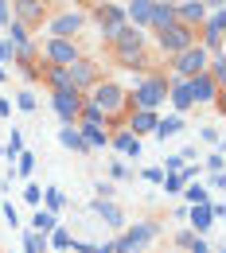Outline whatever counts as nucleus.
I'll return each instance as SVG.
<instances>
[{
	"label": "nucleus",
	"mask_w": 226,
	"mask_h": 253,
	"mask_svg": "<svg viewBox=\"0 0 226 253\" xmlns=\"http://www.w3.org/2000/svg\"><path fill=\"white\" fill-rule=\"evenodd\" d=\"M86 94H90V97H86V105H94L105 121H117V117L125 113V105H129L125 86H117V82H97V86H90Z\"/></svg>",
	"instance_id": "obj_1"
},
{
	"label": "nucleus",
	"mask_w": 226,
	"mask_h": 253,
	"mask_svg": "<svg viewBox=\"0 0 226 253\" xmlns=\"http://www.w3.org/2000/svg\"><path fill=\"white\" fill-rule=\"evenodd\" d=\"M164 101H168V78H160V74H144V78H136V90L129 94L133 109H148V113H156Z\"/></svg>",
	"instance_id": "obj_2"
},
{
	"label": "nucleus",
	"mask_w": 226,
	"mask_h": 253,
	"mask_svg": "<svg viewBox=\"0 0 226 253\" xmlns=\"http://www.w3.org/2000/svg\"><path fill=\"white\" fill-rule=\"evenodd\" d=\"M109 47H113V55H117V63H121V66H129V70L144 66V32H136V28L125 24Z\"/></svg>",
	"instance_id": "obj_3"
},
{
	"label": "nucleus",
	"mask_w": 226,
	"mask_h": 253,
	"mask_svg": "<svg viewBox=\"0 0 226 253\" xmlns=\"http://www.w3.org/2000/svg\"><path fill=\"white\" fill-rule=\"evenodd\" d=\"M195 35H199L195 43H199L211 59H215V55H223V47H226V8L207 12V20L199 24V32H195Z\"/></svg>",
	"instance_id": "obj_4"
},
{
	"label": "nucleus",
	"mask_w": 226,
	"mask_h": 253,
	"mask_svg": "<svg viewBox=\"0 0 226 253\" xmlns=\"http://www.w3.org/2000/svg\"><path fill=\"white\" fill-rule=\"evenodd\" d=\"M152 238H156V226L152 222H136V226H125L121 238L109 242V246H113V253H140Z\"/></svg>",
	"instance_id": "obj_5"
},
{
	"label": "nucleus",
	"mask_w": 226,
	"mask_h": 253,
	"mask_svg": "<svg viewBox=\"0 0 226 253\" xmlns=\"http://www.w3.org/2000/svg\"><path fill=\"white\" fill-rule=\"evenodd\" d=\"M97 20V28H101V35L113 43L117 39V32L125 28V8L117 4V0H101V4H94V12H90Z\"/></svg>",
	"instance_id": "obj_6"
},
{
	"label": "nucleus",
	"mask_w": 226,
	"mask_h": 253,
	"mask_svg": "<svg viewBox=\"0 0 226 253\" xmlns=\"http://www.w3.org/2000/svg\"><path fill=\"white\" fill-rule=\"evenodd\" d=\"M207 63H211V55H207L199 43H191L187 51H180V55L172 59V74L187 82V78H195V74H203V70H207Z\"/></svg>",
	"instance_id": "obj_7"
},
{
	"label": "nucleus",
	"mask_w": 226,
	"mask_h": 253,
	"mask_svg": "<svg viewBox=\"0 0 226 253\" xmlns=\"http://www.w3.org/2000/svg\"><path fill=\"white\" fill-rule=\"evenodd\" d=\"M82 24H86V12L82 8H66V12L47 20V39H74L82 32Z\"/></svg>",
	"instance_id": "obj_8"
},
{
	"label": "nucleus",
	"mask_w": 226,
	"mask_h": 253,
	"mask_svg": "<svg viewBox=\"0 0 226 253\" xmlns=\"http://www.w3.org/2000/svg\"><path fill=\"white\" fill-rule=\"evenodd\" d=\"M152 35H156V47H160L164 55H172V59L195 43V32H191V28H183L180 20H176L172 28H164V32H152Z\"/></svg>",
	"instance_id": "obj_9"
},
{
	"label": "nucleus",
	"mask_w": 226,
	"mask_h": 253,
	"mask_svg": "<svg viewBox=\"0 0 226 253\" xmlns=\"http://www.w3.org/2000/svg\"><path fill=\"white\" fill-rule=\"evenodd\" d=\"M78 43L74 39H47L43 43V66H70L78 63Z\"/></svg>",
	"instance_id": "obj_10"
},
{
	"label": "nucleus",
	"mask_w": 226,
	"mask_h": 253,
	"mask_svg": "<svg viewBox=\"0 0 226 253\" xmlns=\"http://www.w3.org/2000/svg\"><path fill=\"white\" fill-rule=\"evenodd\" d=\"M82 105H86V94H78V90H55V94H51V109L63 117V125H74V121H78Z\"/></svg>",
	"instance_id": "obj_11"
},
{
	"label": "nucleus",
	"mask_w": 226,
	"mask_h": 253,
	"mask_svg": "<svg viewBox=\"0 0 226 253\" xmlns=\"http://www.w3.org/2000/svg\"><path fill=\"white\" fill-rule=\"evenodd\" d=\"M187 94H191V105H207V101H219L223 97V86L203 70V74L187 78Z\"/></svg>",
	"instance_id": "obj_12"
},
{
	"label": "nucleus",
	"mask_w": 226,
	"mask_h": 253,
	"mask_svg": "<svg viewBox=\"0 0 226 253\" xmlns=\"http://www.w3.org/2000/svg\"><path fill=\"white\" fill-rule=\"evenodd\" d=\"M12 20L24 24L28 32H32V28H43V24H47V4H39V0H20V4H12Z\"/></svg>",
	"instance_id": "obj_13"
},
{
	"label": "nucleus",
	"mask_w": 226,
	"mask_h": 253,
	"mask_svg": "<svg viewBox=\"0 0 226 253\" xmlns=\"http://www.w3.org/2000/svg\"><path fill=\"white\" fill-rule=\"evenodd\" d=\"M66 70H70V82H74V90H78V94H86L90 86H97V82H101L97 63H90V59H78V63H70Z\"/></svg>",
	"instance_id": "obj_14"
},
{
	"label": "nucleus",
	"mask_w": 226,
	"mask_h": 253,
	"mask_svg": "<svg viewBox=\"0 0 226 253\" xmlns=\"http://www.w3.org/2000/svg\"><path fill=\"white\" fill-rule=\"evenodd\" d=\"M121 8H125V24H129V28H136V32H144V28H148L152 0H125Z\"/></svg>",
	"instance_id": "obj_15"
},
{
	"label": "nucleus",
	"mask_w": 226,
	"mask_h": 253,
	"mask_svg": "<svg viewBox=\"0 0 226 253\" xmlns=\"http://www.w3.org/2000/svg\"><path fill=\"white\" fill-rule=\"evenodd\" d=\"M176 24V4L168 0H152V12H148V32H164Z\"/></svg>",
	"instance_id": "obj_16"
},
{
	"label": "nucleus",
	"mask_w": 226,
	"mask_h": 253,
	"mask_svg": "<svg viewBox=\"0 0 226 253\" xmlns=\"http://www.w3.org/2000/svg\"><path fill=\"white\" fill-rule=\"evenodd\" d=\"M168 101H172V109H176L180 117L191 109V94H187V82H183V78H172V82H168Z\"/></svg>",
	"instance_id": "obj_17"
},
{
	"label": "nucleus",
	"mask_w": 226,
	"mask_h": 253,
	"mask_svg": "<svg viewBox=\"0 0 226 253\" xmlns=\"http://www.w3.org/2000/svg\"><path fill=\"white\" fill-rule=\"evenodd\" d=\"M109 148H117L121 156H129V160H140V140L133 136L129 128H121V132H113V136H109Z\"/></svg>",
	"instance_id": "obj_18"
},
{
	"label": "nucleus",
	"mask_w": 226,
	"mask_h": 253,
	"mask_svg": "<svg viewBox=\"0 0 226 253\" xmlns=\"http://www.w3.org/2000/svg\"><path fill=\"white\" fill-rule=\"evenodd\" d=\"M156 121H160V113H148V109H133V117H129V132L133 136H136V140H140V136H144V132H152V128H156Z\"/></svg>",
	"instance_id": "obj_19"
},
{
	"label": "nucleus",
	"mask_w": 226,
	"mask_h": 253,
	"mask_svg": "<svg viewBox=\"0 0 226 253\" xmlns=\"http://www.w3.org/2000/svg\"><path fill=\"white\" fill-rule=\"evenodd\" d=\"M187 218H191V234L195 238H203L211 226H215V214H211V203H203V207H187Z\"/></svg>",
	"instance_id": "obj_20"
},
{
	"label": "nucleus",
	"mask_w": 226,
	"mask_h": 253,
	"mask_svg": "<svg viewBox=\"0 0 226 253\" xmlns=\"http://www.w3.org/2000/svg\"><path fill=\"white\" fill-rule=\"evenodd\" d=\"M43 82L51 86V94H55V90H74V82H70V70H66V66H43Z\"/></svg>",
	"instance_id": "obj_21"
},
{
	"label": "nucleus",
	"mask_w": 226,
	"mask_h": 253,
	"mask_svg": "<svg viewBox=\"0 0 226 253\" xmlns=\"http://www.w3.org/2000/svg\"><path fill=\"white\" fill-rule=\"evenodd\" d=\"M78 136H82L86 152H90V148H109V132L97 128V125H78Z\"/></svg>",
	"instance_id": "obj_22"
},
{
	"label": "nucleus",
	"mask_w": 226,
	"mask_h": 253,
	"mask_svg": "<svg viewBox=\"0 0 226 253\" xmlns=\"http://www.w3.org/2000/svg\"><path fill=\"white\" fill-rule=\"evenodd\" d=\"M180 132H183V117H180V113L160 117V121H156V128H152V136H156V140H172V136H180Z\"/></svg>",
	"instance_id": "obj_23"
},
{
	"label": "nucleus",
	"mask_w": 226,
	"mask_h": 253,
	"mask_svg": "<svg viewBox=\"0 0 226 253\" xmlns=\"http://www.w3.org/2000/svg\"><path fill=\"white\" fill-rule=\"evenodd\" d=\"M94 211L101 214V218H105V226H113V230H125V214H121V211H117V207H113L109 199H97V203H94Z\"/></svg>",
	"instance_id": "obj_24"
},
{
	"label": "nucleus",
	"mask_w": 226,
	"mask_h": 253,
	"mask_svg": "<svg viewBox=\"0 0 226 253\" xmlns=\"http://www.w3.org/2000/svg\"><path fill=\"white\" fill-rule=\"evenodd\" d=\"M183 199H187V207H203V203H211V191L203 187L199 179H191V183H183V191H180Z\"/></svg>",
	"instance_id": "obj_25"
},
{
	"label": "nucleus",
	"mask_w": 226,
	"mask_h": 253,
	"mask_svg": "<svg viewBox=\"0 0 226 253\" xmlns=\"http://www.w3.org/2000/svg\"><path fill=\"white\" fill-rule=\"evenodd\" d=\"M32 230L47 238L51 230H59V214H51V211H43V207H39V211H35V218H32Z\"/></svg>",
	"instance_id": "obj_26"
},
{
	"label": "nucleus",
	"mask_w": 226,
	"mask_h": 253,
	"mask_svg": "<svg viewBox=\"0 0 226 253\" xmlns=\"http://www.w3.org/2000/svg\"><path fill=\"white\" fill-rule=\"evenodd\" d=\"M59 144L70 148V152H86V144H82V136H78V128H74V125L59 128Z\"/></svg>",
	"instance_id": "obj_27"
},
{
	"label": "nucleus",
	"mask_w": 226,
	"mask_h": 253,
	"mask_svg": "<svg viewBox=\"0 0 226 253\" xmlns=\"http://www.w3.org/2000/svg\"><path fill=\"white\" fill-rule=\"evenodd\" d=\"M0 152H4V160H8V168H12V160H16L20 152H24V136H20V128H12V136H8V144H4Z\"/></svg>",
	"instance_id": "obj_28"
},
{
	"label": "nucleus",
	"mask_w": 226,
	"mask_h": 253,
	"mask_svg": "<svg viewBox=\"0 0 226 253\" xmlns=\"http://www.w3.org/2000/svg\"><path fill=\"white\" fill-rule=\"evenodd\" d=\"M160 183H164V191H168V195H180V191H183V183H191V179H187L183 171H168Z\"/></svg>",
	"instance_id": "obj_29"
},
{
	"label": "nucleus",
	"mask_w": 226,
	"mask_h": 253,
	"mask_svg": "<svg viewBox=\"0 0 226 253\" xmlns=\"http://www.w3.org/2000/svg\"><path fill=\"white\" fill-rule=\"evenodd\" d=\"M24 253H47V238L35 234V230H28V234H24Z\"/></svg>",
	"instance_id": "obj_30"
},
{
	"label": "nucleus",
	"mask_w": 226,
	"mask_h": 253,
	"mask_svg": "<svg viewBox=\"0 0 226 253\" xmlns=\"http://www.w3.org/2000/svg\"><path fill=\"white\" fill-rule=\"evenodd\" d=\"M47 250H66L70 253V234H66V230H51V234H47Z\"/></svg>",
	"instance_id": "obj_31"
},
{
	"label": "nucleus",
	"mask_w": 226,
	"mask_h": 253,
	"mask_svg": "<svg viewBox=\"0 0 226 253\" xmlns=\"http://www.w3.org/2000/svg\"><path fill=\"white\" fill-rule=\"evenodd\" d=\"M12 171H16V175H32L35 171V152H20L16 164H12Z\"/></svg>",
	"instance_id": "obj_32"
},
{
	"label": "nucleus",
	"mask_w": 226,
	"mask_h": 253,
	"mask_svg": "<svg viewBox=\"0 0 226 253\" xmlns=\"http://www.w3.org/2000/svg\"><path fill=\"white\" fill-rule=\"evenodd\" d=\"M207 74H211V78H215L219 86H223V82H226V59H223V55H215V59L207 63Z\"/></svg>",
	"instance_id": "obj_33"
},
{
	"label": "nucleus",
	"mask_w": 226,
	"mask_h": 253,
	"mask_svg": "<svg viewBox=\"0 0 226 253\" xmlns=\"http://www.w3.org/2000/svg\"><path fill=\"white\" fill-rule=\"evenodd\" d=\"M78 125H105V117H101V113H97L94 105H82V113H78Z\"/></svg>",
	"instance_id": "obj_34"
},
{
	"label": "nucleus",
	"mask_w": 226,
	"mask_h": 253,
	"mask_svg": "<svg viewBox=\"0 0 226 253\" xmlns=\"http://www.w3.org/2000/svg\"><path fill=\"white\" fill-rule=\"evenodd\" d=\"M43 199H47V211H51V214H55V211H63V203H66V195L59 187H47V191H43Z\"/></svg>",
	"instance_id": "obj_35"
},
{
	"label": "nucleus",
	"mask_w": 226,
	"mask_h": 253,
	"mask_svg": "<svg viewBox=\"0 0 226 253\" xmlns=\"http://www.w3.org/2000/svg\"><path fill=\"white\" fill-rule=\"evenodd\" d=\"M16 105H20L24 113H32V109H39V97H35L32 90H20V94H16Z\"/></svg>",
	"instance_id": "obj_36"
},
{
	"label": "nucleus",
	"mask_w": 226,
	"mask_h": 253,
	"mask_svg": "<svg viewBox=\"0 0 226 253\" xmlns=\"http://www.w3.org/2000/svg\"><path fill=\"white\" fill-rule=\"evenodd\" d=\"M223 164H226L223 152H211V156H207V171H211V175H223Z\"/></svg>",
	"instance_id": "obj_37"
},
{
	"label": "nucleus",
	"mask_w": 226,
	"mask_h": 253,
	"mask_svg": "<svg viewBox=\"0 0 226 253\" xmlns=\"http://www.w3.org/2000/svg\"><path fill=\"white\" fill-rule=\"evenodd\" d=\"M183 168H187V160H183V156H168V160H164V168H160V171L168 175V171H183Z\"/></svg>",
	"instance_id": "obj_38"
},
{
	"label": "nucleus",
	"mask_w": 226,
	"mask_h": 253,
	"mask_svg": "<svg viewBox=\"0 0 226 253\" xmlns=\"http://www.w3.org/2000/svg\"><path fill=\"white\" fill-rule=\"evenodd\" d=\"M199 136H203V140H207V144H215V148H219V144H223V132H219V128L211 125V128H203V132H199Z\"/></svg>",
	"instance_id": "obj_39"
},
{
	"label": "nucleus",
	"mask_w": 226,
	"mask_h": 253,
	"mask_svg": "<svg viewBox=\"0 0 226 253\" xmlns=\"http://www.w3.org/2000/svg\"><path fill=\"white\" fill-rule=\"evenodd\" d=\"M24 199L39 207V199H43V187H39V183H28V187H24Z\"/></svg>",
	"instance_id": "obj_40"
},
{
	"label": "nucleus",
	"mask_w": 226,
	"mask_h": 253,
	"mask_svg": "<svg viewBox=\"0 0 226 253\" xmlns=\"http://www.w3.org/2000/svg\"><path fill=\"white\" fill-rule=\"evenodd\" d=\"M97 246H90V242H74V238H70V253H94Z\"/></svg>",
	"instance_id": "obj_41"
},
{
	"label": "nucleus",
	"mask_w": 226,
	"mask_h": 253,
	"mask_svg": "<svg viewBox=\"0 0 226 253\" xmlns=\"http://www.w3.org/2000/svg\"><path fill=\"white\" fill-rule=\"evenodd\" d=\"M191 242H195V234H191V230H180V234H176V246H183V250H187Z\"/></svg>",
	"instance_id": "obj_42"
},
{
	"label": "nucleus",
	"mask_w": 226,
	"mask_h": 253,
	"mask_svg": "<svg viewBox=\"0 0 226 253\" xmlns=\"http://www.w3.org/2000/svg\"><path fill=\"white\" fill-rule=\"evenodd\" d=\"M0 214H4V218H8V226H16V207H12V203H4V207H0Z\"/></svg>",
	"instance_id": "obj_43"
},
{
	"label": "nucleus",
	"mask_w": 226,
	"mask_h": 253,
	"mask_svg": "<svg viewBox=\"0 0 226 253\" xmlns=\"http://www.w3.org/2000/svg\"><path fill=\"white\" fill-rule=\"evenodd\" d=\"M144 179H148V183H160L164 171H160V168H144Z\"/></svg>",
	"instance_id": "obj_44"
},
{
	"label": "nucleus",
	"mask_w": 226,
	"mask_h": 253,
	"mask_svg": "<svg viewBox=\"0 0 226 253\" xmlns=\"http://www.w3.org/2000/svg\"><path fill=\"white\" fill-rule=\"evenodd\" d=\"M187 250H191V253H211V246H207L203 238H195V242H191V246H187Z\"/></svg>",
	"instance_id": "obj_45"
},
{
	"label": "nucleus",
	"mask_w": 226,
	"mask_h": 253,
	"mask_svg": "<svg viewBox=\"0 0 226 253\" xmlns=\"http://www.w3.org/2000/svg\"><path fill=\"white\" fill-rule=\"evenodd\" d=\"M0 117H12V101L8 97H0Z\"/></svg>",
	"instance_id": "obj_46"
},
{
	"label": "nucleus",
	"mask_w": 226,
	"mask_h": 253,
	"mask_svg": "<svg viewBox=\"0 0 226 253\" xmlns=\"http://www.w3.org/2000/svg\"><path fill=\"white\" fill-rule=\"evenodd\" d=\"M207 4V12H219V8H226V0H203Z\"/></svg>",
	"instance_id": "obj_47"
},
{
	"label": "nucleus",
	"mask_w": 226,
	"mask_h": 253,
	"mask_svg": "<svg viewBox=\"0 0 226 253\" xmlns=\"http://www.w3.org/2000/svg\"><path fill=\"white\" fill-rule=\"evenodd\" d=\"M8 63H12V55H8V47L0 43V66H8Z\"/></svg>",
	"instance_id": "obj_48"
},
{
	"label": "nucleus",
	"mask_w": 226,
	"mask_h": 253,
	"mask_svg": "<svg viewBox=\"0 0 226 253\" xmlns=\"http://www.w3.org/2000/svg\"><path fill=\"white\" fill-rule=\"evenodd\" d=\"M8 4H20V0H8Z\"/></svg>",
	"instance_id": "obj_49"
},
{
	"label": "nucleus",
	"mask_w": 226,
	"mask_h": 253,
	"mask_svg": "<svg viewBox=\"0 0 226 253\" xmlns=\"http://www.w3.org/2000/svg\"><path fill=\"white\" fill-rule=\"evenodd\" d=\"M39 4H51V0H39Z\"/></svg>",
	"instance_id": "obj_50"
},
{
	"label": "nucleus",
	"mask_w": 226,
	"mask_h": 253,
	"mask_svg": "<svg viewBox=\"0 0 226 253\" xmlns=\"http://www.w3.org/2000/svg\"><path fill=\"white\" fill-rule=\"evenodd\" d=\"M59 253H66V250H59Z\"/></svg>",
	"instance_id": "obj_51"
}]
</instances>
